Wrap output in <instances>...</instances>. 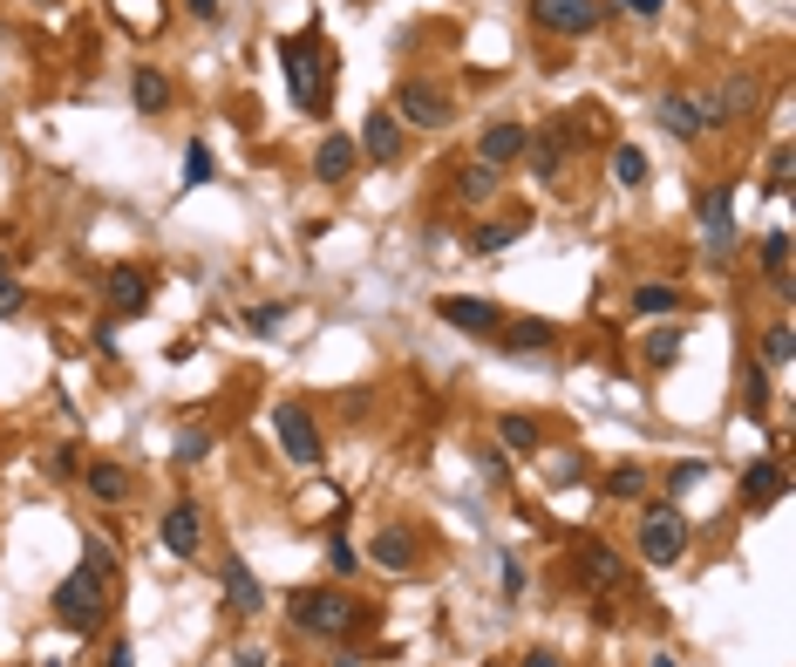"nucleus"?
<instances>
[{"label":"nucleus","instance_id":"obj_29","mask_svg":"<svg viewBox=\"0 0 796 667\" xmlns=\"http://www.w3.org/2000/svg\"><path fill=\"white\" fill-rule=\"evenodd\" d=\"M456 191H464V198H491V191H497V171L470 158V164H464V177H456Z\"/></svg>","mask_w":796,"mask_h":667},{"label":"nucleus","instance_id":"obj_9","mask_svg":"<svg viewBox=\"0 0 796 667\" xmlns=\"http://www.w3.org/2000/svg\"><path fill=\"white\" fill-rule=\"evenodd\" d=\"M702 232H708V260L722 266L729 252H735V191H702Z\"/></svg>","mask_w":796,"mask_h":667},{"label":"nucleus","instance_id":"obj_46","mask_svg":"<svg viewBox=\"0 0 796 667\" xmlns=\"http://www.w3.org/2000/svg\"><path fill=\"white\" fill-rule=\"evenodd\" d=\"M110 667H137V654H130V647H123V640H116V647H110Z\"/></svg>","mask_w":796,"mask_h":667},{"label":"nucleus","instance_id":"obj_37","mask_svg":"<svg viewBox=\"0 0 796 667\" xmlns=\"http://www.w3.org/2000/svg\"><path fill=\"white\" fill-rule=\"evenodd\" d=\"M327 558H333V572H354V566H362V552H354L348 538H333V545H327Z\"/></svg>","mask_w":796,"mask_h":667},{"label":"nucleus","instance_id":"obj_13","mask_svg":"<svg viewBox=\"0 0 796 667\" xmlns=\"http://www.w3.org/2000/svg\"><path fill=\"white\" fill-rule=\"evenodd\" d=\"M416 531H402V525H389V531H375L368 538V558H375V566L381 572H408V566H416Z\"/></svg>","mask_w":796,"mask_h":667},{"label":"nucleus","instance_id":"obj_19","mask_svg":"<svg viewBox=\"0 0 796 667\" xmlns=\"http://www.w3.org/2000/svg\"><path fill=\"white\" fill-rule=\"evenodd\" d=\"M742 498H749V504H776L783 498V464H776V456H756V464L742 470Z\"/></svg>","mask_w":796,"mask_h":667},{"label":"nucleus","instance_id":"obj_18","mask_svg":"<svg viewBox=\"0 0 796 667\" xmlns=\"http://www.w3.org/2000/svg\"><path fill=\"white\" fill-rule=\"evenodd\" d=\"M362 150L375 164H395L402 158V130H395V116L389 110H368V130H362Z\"/></svg>","mask_w":796,"mask_h":667},{"label":"nucleus","instance_id":"obj_7","mask_svg":"<svg viewBox=\"0 0 796 667\" xmlns=\"http://www.w3.org/2000/svg\"><path fill=\"white\" fill-rule=\"evenodd\" d=\"M273 429H279V450H287L293 464H320V429H314V416H306L300 402H279Z\"/></svg>","mask_w":796,"mask_h":667},{"label":"nucleus","instance_id":"obj_26","mask_svg":"<svg viewBox=\"0 0 796 667\" xmlns=\"http://www.w3.org/2000/svg\"><path fill=\"white\" fill-rule=\"evenodd\" d=\"M789 334H796L789 320H776V327L762 334V362H769V368H789V354H796V341H789Z\"/></svg>","mask_w":796,"mask_h":667},{"label":"nucleus","instance_id":"obj_15","mask_svg":"<svg viewBox=\"0 0 796 667\" xmlns=\"http://www.w3.org/2000/svg\"><path fill=\"white\" fill-rule=\"evenodd\" d=\"M749 110H756V83H749V75H729V83L708 96V116H715V130H722V123H742Z\"/></svg>","mask_w":796,"mask_h":667},{"label":"nucleus","instance_id":"obj_43","mask_svg":"<svg viewBox=\"0 0 796 667\" xmlns=\"http://www.w3.org/2000/svg\"><path fill=\"white\" fill-rule=\"evenodd\" d=\"M620 8H627V14H633V21H654V14H660V8H667V0H620Z\"/></svg>","mask_w":796,"mask_h":667},{"label":"nucleus","instance_id":"obj_30","mask_svg":"<svg viewBox=\"0 0 796 667\" xmlns=\"http://www.w3.org/2000/svg\"><path fill=\"white\" fill-rule=\"evenodd\" d=\"M510 239H525V218H497V225H483V232H477V252H504Z\"/></svg>","mask_w":796,"mask_h":667},{"label":"nucleus","instance_id":"obj_35","mask_svg":"<svg viewBox=\"0 0 796 667\" xmlns=\"http://www.w3.org/2000/svg\"><path fill=\"white\" fill-rule=\"evenodd\" d=\"M83 566H89L96 579H110V572H116V558H110V545H102V538H89V558H83Z\"/></svg>","mask_w":796,"mask_h":667},{"label":"nucleus","instance_id":"obj_12","mask_svg":"<svg viewBox=\"0 0 796 667\" xmlns=\"http://www.w3.org/2000/svg\"><path fill=\"white\" fill-rule=\"evenodd\" d=\"M660 123H667L674 137H702V130H715L708 96H660Z\"/></svg>","mask_w":796,"mask_h":667},{"label":"nucleus","instance_id":"obj_20","mask_svg":"<svg viewBox=\"0 0 796 667\" xmlns=\"http://www.w3.org/2000/svg\"><path fill=\"white\" fill-rule=\"evenodd\" d=\"M552 341H558L552 320H510V327L497 334V348H510V354H538V348H552Z\"/></svg>","mask_w":796,"mask_h":667},{"label":"nucleus","instance_id":"obj_4","mask_svg":"<svg viewBox=\"0 0 796 667\" xmlns=\"http://www.w3.org/2000/svg\"><path fill=\"white\" fill-rule=\"evenodd\" d=\"M681 552H687V525H681V511H674V504H654L647 518H640V558H647V566H674Z\"/></svg>","mask_w":796,"mask_h":667},{"label":"nucleus","instance_id":"obj_38","mask_svg":"<svg viewBox=\"0 0 796 667\" xmlns=\"http://www.w3.org/2000/svg\"><path fill=\"white\" fill-rule=\"evenodd\" d=\"M647 354H654V362L667 368V362H674V354H681V334H654V341H647Z\"/></svg>","mask_w":796,"mask_h":667},{"label":"nucleus","instance_id":"obj_45","mask_svg":"<svg viewBox=\"0 0 796 667\" xmlns=\"http://www.w3.org/2000/svg\"><path fill=\"white\" fill-rule=\"evenodd\" d=\"M185 8H191L198 21H218V0H185Z\"/></svg>","mask_w":796,"mask_h":667},{"label":"nucleus","instance_id":"obj_42","mask_svg":"<svg viewBox=\"0 0 796 667\" xmlns=\"http://www.w3.org/2000/svg\"><path fill=\"white\" fill-rule=\"evenodd\" d=\"M504 593H510V600L525 593V566H518V552H504Z\"/></svg>","mask_w":796,"mask_h":667},{"label":"nucleus","instance_id":"obj_22","mask_svg":"<svg viewBox=\"0 0 796 667\" xmlns=\"http://www.w3.org/2000/svg\"><path fill=\"white\" fill-rule=\"evenodd\" d=\"M89 498L130 504V470H123V464H89Z\"/></svg>","mask_w":796,"mask_h":667},{"label":"nucleus","instance_id":"obj_8","mask_svg":"<svg viewBox=\"0 0 796 667\" xmlns=\"http://www.w3.org/2000/svg\"><path fill=\"white\" fill-rule=\"evenodd\" d=\"M531 21L552 35H593L599 28V0H531Z\"/></svg>","mask_w":796,"mask_h":667},{"label":"nucleus","instance_id":"obj_34","mask_svg":"<svg viewBox=\"0 0 796 667\" xmlns=\"http://www.w3.org/2000/svg\"><path fill=\"white\" fill-rule=\"evenodd\" d=\"M633 306H640V314H674L681 293H674V287H640V293H633Z\"/></svg>","mask_w":796,"mask_h":667},{"label":"nucleus","instance_id":"obj_14","mask_svg":"<svg viewBox=\"0 0 796 667\" xmlns=\"http://www.w3.org/2000/svg\"><path fill=\"white\" fill-rule=\"evenodd\" d=\"M435 314H443L450 327H464V334H497V306L491 300H464V293H450V300H435Z\"/></svg>","mask_w":796,"mask_h":667},{"label":"nucleus","instance_id":"obj_11","mask_svg":"<svg viewBox=\"0 0 796 667\" xmlns=\"http://www.w3.org/2000/svg\"><path fill=\"white\" fill-rule=\"evenodd\" d=\"M102 300H110V314H143L150 306V273L143 266H116L102 279Z\"/></svg>","mask_w":796,"mask_h":667},{"label":"nucleus","instance_id":"obj_21","mask_svg":"<svg viewBox=\"0 0 796 667\" xmlns=\"http://www.w3.org/2000/svg\"><path fill=\"white\" fill-rule=\"evenodd\" d=\"M314 171H320V185H341V177L354 171V137H320Z\"/></svg>","mask_w":796,"mask_h":667},{"label":"nucleus","instance_id":"obj_41","mask_svg":"<svg viewBox=\"0 0 796 667\" xmlns=\"http://www.w3.org/2000/svg\"><path fill=\"white\" fill-rule=\"evenodd\" d=\"M762 402H769V381H762V375L749 368V389H742V408H749V416H756V408H762Z\"/></svg>","mask_w":796,"mask_h":667},{"label":"nucleus","instance_id":"obj_5","mask_svg":"<svg viewBox=\"0 0 796 667\" xmlns=\"http://www.w3.org/2000/svg\"><path fill=\"white\" fill-rule=\"evenodd\" d=\"M572 143H579V123H572V116H558V123H545V130H531V137H525V158H531V171L552 185V177L565 171V158H572Z\"/></svg>","mask_w":796,"mask_h":667},{"label":"nucleus","instance_id":"obj_3","mask_svg":"<svg viewBox=\"0 0 796 667\" xmlns=\"http://www.w3.org/2000/svg\"><path fill=\"white\" fill-rule=\"evenodd\" d=\"M55 620H62L68 633H96V627H102V579H96L89 566H75V572L55 586Z\"/></svg>","mask_w":796,"mask_h":667},{"label":"nucleus","instance_id":"obj_33","mask_svg":"<svg viewBox=\"0 0 796 667\" xmlns=\"http://www.w3.org/2000/svg\"><path fill=\"white\" fill-rule=\"evenodd\" d=\"M198 185H212V150H204V143L185 150V191H198Z\"/></svg>","mask_w":796,"mask_h":667},{"label":"nucleus","instance_id":"obj_6","mask_svg":"<svg viewBox=\"0 0 796 667\" xmlns=\"http://www.w3.org/2000/svg\"><path fill=\"white\" fill-rule=\"evenodd\" d=\"M389 116L395 123H416V130H443V123H450V96L435 89V83H402V96H395Z\"/></svg>","mask_w":796,"mask_h":667},{"label":"nucleus","instance_id":"obj_31","mask_svg":"<svg viewBox=\"0 0 796 667\" xmlns=\"http://www.w3.org/2000/svg\"><path fill=\"white\" fill-rule=\"evenodd\" d=\"M640 491H647V470H640V464H620L606 477V498H640Z\"/></svg>","mask_w":796,"mask_h":667},{"label":"nucleus","instance_id":"obj_36","mask_svg":"<svg viewBox=\"0 0 796 667\" xmlns=\"http://www.w3.org/2000/svg\"><path fill=\"white\" fill-rule=\"evenodd\" d=\"M279 320H287V306H252V314H245V327H252V334H273Z\"/></svg>","mask_w":796,"mask_h":667},{"label":"nucleus","instance_id":"obj_1","mask_svg":"<svg viewBox=\"0 0 796 667\" xmlns=\"http://www.w3.org/2000/svg\"><path fill=\"white\" fill-rule=\"evenodd\" d=\"M279 62H287V83H293L300 110H327V41H320V28L279 41Z\"/></svg>","mask_w":796,"mask_h":667},{"label":"nucleus","instance_id":"obj_27","mask_svg":"<svg viewBox=\"0 0 796 667\" xmlns=\"http://www.w3.org/2000/svg\"><path fill=\"white\" fill-rule=\"evenodd\" d=\"M612 177H620V185H647V150L620 143V150H612Z\"/></svg>","mask_w":796,"mask_h":667},{"label":"nucleus","instance_id":"obj_47","mask_svg":"<svg viewBox=\"0 0 796 667\" xmlns=\"http://www.w3.org/2000/svg\"><path fill=\"white\" fill-rule=\"evenodd\" d=\"M518 667H558V654H545V647H538V654H525Z\"/></svg>","mask_w":796,"mask_h":667},{"label":"nucleus","instance_id":"obj_44","mask_svg":"<svg viewBox=\"0 0 796 667\" xmlns=\"http://www.w3.org/2000/svg\"><path fill=\"white\" fill-rule=\"evenodd\" d=\"M232 667H273V654H266V647H239Z\"/></svg>","mask_w":796,"mask_h":667},{"label":"nucleus","instance_id":"obj_39","mask_svg":"<svg viewBox=\"0 0 796 667\" xmlns=\"http://www.w3.org/2000/svg\"><path fill=\"white\" fill-rule=\"evenodd\" d=\"M695 483H702V464H674V477H667V491L681 498V491H695Z\"/></svg>","mask_w":796,"mask_h":667},{"label":"nucleus","instance_id":"obj_10","mask_svg":"<svg viewBox=\"0 0 796 667\" xmlns=\"http://www.w3.org/2000/svg\"><path fill=\"white\" fill-rule=\"evenodd\" d=\"M164 552H177V558H198L204 552V518H198L191 498L164 511Z\"/></svg>","mask_w":796,"mask_h":667},{"label":"nucleus","instance_id":"obj_25","mask_svg":"<svg viewBox=\"0 0 796 667\" xmlns=\"http://www.w3.org/2000/svg\"><path fill=\"white\" fill-rule=\"evenodd\" d=\"M579 572L593 579V586H620V558H612L606 545H585V558H579Z\"/></svg>","mask_w":796,"mask_h":667},{"label":"nucleus","instance_id":"obj_17","mask_svg":"<svg viewBox=\"0 0 796 667\" xmlns=\"http://www.w3.org/2000/svg\"><path fill=\"white\" fill-rule=\"evenodd\" d=\"M225 600H232V613H260L266 606V586L252 579L245 558H225Z\"/></svg>","mask_w":796,"mask_h":667},{"label":"nucleus","instance_id":"obj_32","mask_svg":"<svg viewBox=\"0 0 796 667\" xmlns=\"http://www.w3.org/2000/svg\"><path fill=\"white\" fill-rule=\"evenodd\" d=\"M504 443L518 450V456H531V450H538V423H531V416H504Z\"/></svg>","mask_w":796,"mask_h":667},{"label":"nucleus","instance_id":"obj_23","mask_svg":"<svg viewBox=\"0 0 796 667\" xmlns=\"http://www.w3.org/2000/svg\"><path fill=\"white\" fill-rule=\"evenodd\" d=\"M130 96H137V110H150V116H157V110H164V102H170V83H164V75H157V68H137V83H130Z\"/></svg>","mask_w":796,"mask_h":667},{"label":"nucleus","instance_id":"obj_16","mask_svg":"<svg viewBox=\"0 0 796 667\" xmlns=\"http://www.w3.org/2000/svg\"><path fill=\"white\" fill-rule=\"evenodd\" d=\"M525 123H491V130H483V143H477V164H510V158H525Z\"/></svg>","mask_w":796,"mask_h":667},{"label":"nucleus","instance_id":"obj_48","mask_svg":"<svg viewBox=\"0 0 796 667\" xmlns=\"http://www.w3.org/2000/svg\"><path fill=\"white\" fill-rule=\"evenodd\" d=\"M654 667H674V660H654Z\"/></svg>","mask_w":796,"mask_h":667},{"label":"nucleus","instance_id":"obj_24","mask_svg":"<svg viewBox=\"0 0 796 667\" xmlns=\"http://www.w3.org/2000/svg\"><path fill=\"white\" fill-rule=\"evenodd\" d=\"M762 266H769V279H776V293H789V232L762 239Z\"/></svg>","mask_w":796,"mask_h":667},{"label":"nucleus","instance_id":"obj_2","mask_svg":"<svg viewBox=\"0 0 796 667\" xmlns=\"http://www.w3.org/2000/svg\"><path fill=\"white\" fill-rule=\"evenodd\" d=\"M354 620H362V606H354L348 593H333V586H306V593H293V627H300V633L341 640Z\"/></svg>","mask_w":796,"mask_h":667},{"label":"nucleus","instance_id":"obj_28","mask_svg":"<svg viewBox=\"0 0 796 667\" xmlns=\"http://www.w3.org/2000/svg\"><path fill=\"white\" fill-rule=\"evenodd\" d=\"M204 456H212V429H198V423L177 429V464L191 470V464H204Z\"/></svg>","mask_w":796,"mask_h":667},{"label":"nucleus","instance_id":"obj_40","mask_svg":"<svg viewBox=\"0 0 796 667\" xmlns=\"http://www.w3.org/2000/svg\"><path fill=\"white\" fill-rule=\"evenodd\" d=\"M21 300H28V293H21V279H0V320L21 314Z\"/></svg>","mask_w":796,"mask_h":667}]
</instances>
